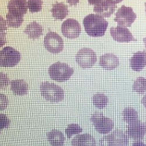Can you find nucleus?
Listing matches in <instances>:
<instances>
[{"label": "nucleus", "mask_w": 146, "mask_h": 146, "mask_svg": "<svg viewBox=\"0 0 146 146\" xmlns=\"http://www.w3.org/2000/svg\"><path fill=\"white\" fill-rule=\"evenodd\" d=\"M122 115L123 120L128 124L139 119V115L135 109L131 107L125 108L123 111Z\"/></svg>", "instance_id": "4be33fe9"}, {"label": "nucleus", "mask_w": 146, "mask_h": 146, "mask_svg": "<svg viewBox=\"0 0 146 146\" xmlns=\"http://www.w3.org/2000/svg\"><path fill=\"white\" fill-rule=\"evenodd\" d=\"M144 5H145V14H146V3H144Z\"/></svg>", "instance_id": "c9c22d12"}, {"label": "nucleus", "mask_w": 146, "mask_h": 146, "mask_svg": "<svg viewBox=\"0 0 146 146\" xmlns=\"http://www.w3.org/2000/svg\"><path fill=\"white\" fill-rule=\"evenodd\" d=\"M130 67L135 71H140L146 66V52H137L134 53L130 60Z\"/></svg>", "instance_id": "2eb2a0df"}, {"label": "nucleus", "mask_w": 146, "mask_h": 146, "mask_svg": "<svg viewBox=\"0 0 146 146\" xmlns=\"http://www.w3.org/2000/svg\"><path fill=\"white\" fill-rule=\"evenodd\" d=\"M146 133V124L139 119L129 123L127 134L128 136L135 140H143Z\"/></svg>", "instance_id": "9b49d317"}, {"label": "nucleus", "mask_w": 146, "mask_h": 146, "mask_svg": "<svg viewBox=\"0 0 146 146\" xmlns=\"http://www.w3.org/2000/svg\"><path fill=\"white\" fill-rule=\"evenodd\" d=\"M108 1L112 3H113V4H116L117 3H121V1H123V0H108Z\"/></svg>", "instance_id": "72a5a7b5"}, {"label": "nucleus", "mask_w": 146, "mask_h": 146, "mask_svg": "<svg viewBox=\"0 0 146 146\" xmlns=\"http://www.w3.org/2000/svg\"><path fill=\"white\" fill-rule=\"evenodd\" d=\"M9 125V120L7 117L1 114V129L4 128H7Z\"/></svg>", "instance_id": "cd10ccee"}, {"label": "nucleus", "mask_w": 146, "mask_h": 146, "mask_svg": "<svg viewBox=\"0 0 146 146\" xmlns=\"http://www.w3.org/2000/svg\"><path fill=\"white\" fill-rule=\"evenodd\" d=\"M91 121L96 131L102 135H105L111 132L113 128V121L105 117L101 113L95 112L91 117Z\"/></svg>", "instance_id": "0eeeda50"}, {"label": "nucleus", "mask_w": 146, "mask_h": 146, "mask_svg": "<svg viewBox=\"0 0 146 146\" xmlns=\"http://www.w3.org/2000/svg\"><path fill=\"white\" fill-rule=\"evenodd\" d=\"M92 101L95 106L101 109L107 106L108 98L105 95L103 94H96L94 95Z\"/></svg>", "instance_id": "5701e85b"}, {"label": "nucleus", "mask_w": 146, "mask_h": 146, "mask_svg": "<svg viewBox=\"0 0 146 146\" xmlns=\"http://www.w3.org/2000/svg\"><path fill=\"white\" fill-rule=\"evenodd\" d=\"M76 62L83 68H89L94 66L97 57L94 50L90 48H82L78 51L76 57Z\"/></svg>", "instance_id": "6e6552de"}, {"label": "nucleus", "mask_w": 146, "mask_h": 146, "mask_svg": "<svg viewBox=\"0 0 146 146\" xmlns=\"http://www.w3.org/2000/svg\"><path fill=\"white\" fill-rule=\"evenodd\" d=\"M42 0H28V6L31 13H38L42 9Z\"/></svg>", "instance_id": "a878e982"}, {"label": "nucleus", "mask_w": 146, "mask_h": 146, "mask_svg": "<svg viewBox=\"0 0 146 146\" xmlns=\"http://www.w3.org/2000/svg\"><path fill=\"white\" fill-rule=\"evenodd\" d=\"M7 23L9 27L19 28L23 22V17H18L8 13L6 15Z\"/></svg>", "instance_id": "b1692460"}, {"label": "nucleus", "mask_w": 146, "mask_h": 146, "mask_svg": "<svg viewBox=\"0 0 146 146\" xmlns=\"http://www.w3.org/2000/svg\"><path fill=\"white\" fill-rule=\"evenodd\" d=\"M141 103L144 105V106L146 108V94L143 96V98H142Z\"/></svg>", "instance_id": "473e14b6"}, {"label": "nucleus", "mask_w": 146, "mask_h": 146, "mask_svg": "<svg viewBox=\"0 0 146 146\" xmlns=\"http://www.w3.org/2000/svg\"><path fill=\"white\" fill-rule=\"evenodd\" d=\"M116 8V4L108 0H103L102 2L94 6V11L102 17L109 18L114 13Z\"/></svg>", "instance_id": "4468645a"}, {"label": "nucleus", "mask_w": 146, "mask_h": 146, "mask_svg": "<svg viewBox=\"0 0 146 146\" xmlns=\"http://www.w3.org/2000/svg\"><path fill=\"white\" fill-rule=\"evenodd\" d=\"M4 95L1 94V111L4 110L7 105V99L4 101Z\"/></svg>", "instance_id": "c756f323"}, {"label": "nucleus", "mask_w": 146, "mask_h": 146, "mask_svg": "<svg viewBox=\"0 0 146 146\" xmlns=\"http://www.w3.org/2000/svg\"><path fill=\"white\" fill-rule=\"evenodd\" d=\"M100 65L105 70H112L118 67L119 60L116 55L112 53L105 54L100 57Z\"/></svg>", "instance_id": "dca6fc26"}, {"label": "nucleus", "mask_w": 146, "mask_h": 146, "mask_svg": "<svg viewBox=\"0 0 146 146\" xmlns=\"http://www.w3.org/2000/svg\"><path fill=\"white\" fill-rule=\"evenodd\" d=\"M42 96L47 101L57 103L62 101L64 98V92L60 86L54 83L43 82L40 87Z\"/></svg>", "instance_id": "f03ea898"}, {"label": "nucleus", "mask_w": 146, "mask_h": 146, "mask_svg": "<svg viewBox=\"0 0 146 146\" xmlns=\"http://www.w3.org/2000/svg\"><path fill=\"white\" fill-rule=\"evenodd\" d=\"M47 137L50 144L54 146L63 145L65 141L63 134L57 130H53L47 133Z\"/></svg>", "instance_id": "aec40b11"}, {"label": "nucleus", "mask_w": 146, "mask_h": 146, "mask_svg": "<svg viewBox=\"0 0 146 146\" xmlns=\"http://www.w3.org/2000/svg\"><path fill=\"white\" fill-rule=\"evenodd\" d=\"M74 73V69L66 63L56 62L48 68L50 78L57 82H63L68 80Z\"/></svg>", "instance_id": "7ed1b4c3"}, {"label": "nucleus", "mask_w": 146, "mask_h": 146, "mask_svg": "<svg viewBox=\"0 0 146 146\" xmlns=\"http://www.w3.org/2000/svg\"><path fill=\"white\" fill-rule=\"evenodd\" d=\"M72 145H96L95 139L88 134L78 135L72 139Z\"/></svg>", "instance_id": "412c9836"}, {"label": "nucleus", "mask_w": 146, "mask_h": 146, "mask_svg": "<svg viewBox=\"0 0 146 146\" xmlns=\"http://www.w3.org/2000/svg\"><path fill=\"white\" fill-rule=\"evenodd\" d=\"M8 81L9 80L7 76L3 72H1V89L4 90L5 87H7Z\"/></svg>", "instance_id": "c85d7f7f"}, {"label": "nucleus", "mask_w": 146, "mask_h": 146, "mask_svg": "<svg viewBox=\"0 0 146 146\" xmlns=\"http://www.w3.org/2000/svg\"><path fill=\"white\" fill-rule=\"evenodd\" d=\"M83 25L87 33L92 37L104 36L108 26V22L101 16L90 14L84 18Z\"/></svg>", "instance_id": "f257e3e1"}, {"label": "nucleus", "mask_w": 146, "mask_h": 146, "mask_svg": "<svg viewBox=\"0 0 146 146\" xmlns=\"http://www.w3.org/2000/svg\"><path fill=\"white\" fill-rule=\"evenodd\" d=\"M81 27L79 22L74 19H68L63 22L62 32L64 37L68 39H76L80 36Z\"/></svg>", "instance_id": "1a4fd4ad"}, {"label": "nucleus", "mask_w": 146, "mask_h": 146, "mask_svg": "<svg viewBox=\"0 0 146 146\" xmlns=\"http://www.w3.org/2000/svg\"><path fill=\"white\" fill-rule=\"evenodd\" d=\"M111 35L115 41L120 43H129L131 41H137L130 31L123 27H112L110 29Z\"/></svg>", "instance_id": "f8f14e48"}, {"label": "nucleus", "mask_w": 146, "mask_h": 146, "mask_svg": "<svg viewBox=\"0 0 146 146\" xmlns=\"http://www.w3.org/2000/svg\"><path fill=\"white\" fill-rule=\"evenodd\" d=\"M28 8L27 0H10L8 4L9 13L18 17H23L27 13Z\"/></svg>", "instance_id": "ddd939ff"}, {"label": "nucleus", "mask_w": 146, "mask_h": 146, "mask_svg": "<svg viewBox=\"0 0 146 146\" xmlns=\"http://www.w3.org/2000/svg\"><path fill=\"white\" fill-rule=\"evenodd\" d=\"M21 60L20 53L13 47L7 46L0 52V66L3 67H13Z\"/></svg>", "instance_id": "20e7f679"}, {"label": "nucleus", "mask_w": 146, "mask_h": 146, "mask_svg": "<svg viewBox=\"0 0 146 146\" xmlns=\"http://www.w3.org/2000/svg\"><path fill=\"white\" fill-rule=\"evenodd\" d=\"M70 6H76L79 3V0H67Z\"/></svg>", "instance_id": "7c9ffc66"}, {"label": "nucleus", "mask_w": 146, "mask_h": 146, "mask_svg": "<svg viewBox=\"0 0 146 146\" xmlns=\"http://www.w3.org/2000/svg\"><path fill=\"white\" fill-rule=\"evenodd\" d=\"M89 5H96L101 2H102L103 0H88Z\"/></svg>", "instance_id": "2f4dec72"}, {"label": "nucleus", "mask_w": 146, "mask_h": 146, "mask_svg": "<svg viewBox=\"0 0 146 146\" xmlns=\"http://www.w3.org/2000/svg\"><path fill=\"white\" fill-rule=\"evenodd\" d=\"M115 15L114 21L117 23L119 26L126 27H130L137 18L132 8L126 7L124 5L117 10Z\"/></svg>", "instance_id": "39448f33"}, {"label": "nucleus", "mask_w": 146, "mask_h": 146, "mask_svg": "<svg viewBox=\"0 0 146 146\" xmlns=\"http://www.w3.org/2000/svg\"><path fill=\"white\" fill-rule=\"evenodd\" d=\"M24 33L28 35L29 38L33 40L36 39L42 35L43 28L38 22L34 21L28 24L24 31Z\"/></svg>", "instance_id": "a211bd4d"}, {"label": "nucleus", "mask_w": 146, "mask_h": 146, "mask_svg": "<svg viewBox=\"0 0 146 146\" xmlns=\"http://www.w3.org/2000/svg\"><path fill=\"white\" fill-rule=\"evenodd\" d=\"M44 46L51 53H59L64 48L63 40L57 33L50 32L46 34L44 38Z\"/></svg>", "instance_id": "423d86ee"}, {"label": "nucleus", "mask_w": 146, "mask_h": 146, "mask_svg": "<svg viewBox=\"0 0 146 146\" xmlns=\"http://www.w3.org/2000/svg\"><path fill=\"white\" fill-rule=\"evenodd\" d=\"M53 17L55 20L62 21L68 14V8L63 3H56L53 4L52 8Z\"/></svg>", "instance_id": "f3484780"}, {"label": "nucleus", "mask_w": 146, "mask_h": 146, "mask_svg": "<svg viewBox=\"0 0 146 146\" xmlns=\"http://www.w3.org/2000/svg\"><path fill=\"white\" fill-rule=\"evenodd\" d=\"M143 42H144V45H145V47L146 48V38H144L143 39Z\"/></svg>", "instance_id": "f704fd0d"}, {"label": "nucleus", "mask_w": 146, "mask_h": 146, "mask_svg": "<svg viewBox=\"0 0 146 146\" xmlns=\"http://www.w3.org/2000/svg\"><path fill=\"white\" fill-rule=\"evenodd\" d=\"M133 90L139 94H144L146 91V79L144 77L137 78L133 85Z\"/></svg>", "instance_id": "393cba45"}, {"label": "nucleus", "mask_w": 146, "mask_h": 146, "mask_svg": "<svg viewBox=\"0 0 146 146\" xmlns=\"http://www.w3.org/2000/svg\"><path fill=\"white\" fill-rule=\"evenodd\" d=\"M102 145H127L129 139L127 136L121 130H115L101 140Z\"/></svg>", "instance_id": "9d476101"}, {"label": "nucleus", "mask_w": 146, "mask_h": 146, "mask_svg": "<svg viewBox=\"0 0 146 146\" xmlns=\"http://www.w3.org/2000/svg\"><path fill=\"white\" fill-rule=\"evenodd\" d=\"M82 129L81 127L77 124H70L68 126L66 130V133L67 135V138L70 139L73 135H78L81 133Z\"/></svg>", "instance_id": "bb28decb"}, {"label": "nucleus", "mask_w": 146, "mask_h": 146, "mask_svg": "<svg viewBox=\"0 0 146 146\" xmlns=\"http://www.w3.org/2000/svg\"><path fill=\"white\" fill-rule=\"evenodd\" d=\"M28 84L23 80H15L11 82V90L15 95L23 96L27 94Z\"/></svg>", "instance_id": "6ab92c4d"}]
</instances>
